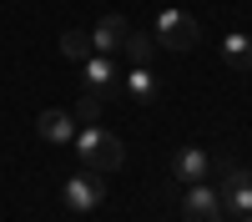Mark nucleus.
Wrapping results in <instances>:
<instances>
[{"label": "nucleus", "instance_id": "nucleus-1", "mask_svg": "<svg viewBox=\"0 0 252 222\" xmlns=\"http://www.w3.org/2000/svg\"><path fill=\"white\" fill-rule=\"evenodd\" d=\"M76 141V157H81V167L86 172H96V177H106V172H121V161H126V147L111 136V131H101L96 121L86 131H76L71 136Z\"/></svg>", "mask_w": 252, "mask_h": 222}, {"label": "nucleus", "instance_id": "nucleus-2", "mask_svg": "<svg viewBox=\"0 0 252 222\" xmlns=\"http://www.w3.org/2000/svg\"><path fill=\"white\" fill-rule=\"evenodd\" d=\"M202 40V26L192 15H182V10H161L157 15V46L161 51H192Z\"/></svg>", "mask_w": 252, "mask_h": 222}, {"label": "nucleus", "instance_id": "nucleus-3", "mask_svg": "<svg viewBox=\"0 0 252 222\" xmlns=\"http://www.w3.org/2000/svg\"><path fill=\"white\" fill-rule=\"evenodd\" d=\"M61 197H66V207L71 212H96L101 202H106V177H96V172H71V182L61 187Z\"/></svg>", "mask_w": 252, "mask_h": 222}, {"label": "nucleus", "instance_id": "nucleus-4", "mask_svg": "<svg viewBox=\"0 0 252 222\" xmlns=\"http://www.w3.org/2000/svg\"><path fill=\"white\" fill-rule=\"evenodd\" d=\"M182 217H187V222H222V197H217V192H207L202 182H187Z\"/></svg>", "mask_w": 252, "mask_h": 222}, {"label": "nucleus", "instance_id": "nucleus-5", "mask_svg": "<svg viewBox=\"0 0 252 222\" xmlns=\"http://www.w3.org/2000/svg\"><path fill=\"white\" fill-rule=\"evenodd\" d=\"M81 91H96L101 101H106L111 91H116V66H111V56H86L81 61Z\"/></svg>", "mask_w": 252, "mask_h": 222}, {"label": "nucleus", "instance_id": "nucleus-6", "mask_svg": "<svg viewBox=\"0 0 252 222\" xmlns=\"http://www.w3.org/2000/svg\"><path fill=\"white\" fill-rule=\"evenodd\" d=\"M35 131L46 136L51 147H66V141L76 136V116H71V111H56V106H51V111H40V116H35Z\"/></svg>", "mask_w": 252, "mask_h": 222}, {"label": "nucleus", "instance_id": "nucleus-7", "mask_svg": "<svg viewBox=\"0 0 252 222\" xmlns=\"http://www.w3.org/2000/svg\"><path fill=\"white\" fill-rule=\"evenodd\" d=\"M207 172H212V157H207L202 147H182V152L172 157V177H177V182H202Z\"/></svg>", "mask_w": 252, "mask_h": 222}, {"label": "nucleus", "instance_id": "nucleus-8", "mask_svg": "<svg viewBox=\"0 0 252 222\" xmlns=\"http://www.w3.org/2000/svg\"><path fill=\"white\" fill-rule=\"evenodd\" d=\"M126 31H131V26H126L121 15H101V20H96V31H91V46H96L101 56H116V51H121V40H126Z\"/></svg>", "mask_w": 252, "mask_h": 222}, {"label": "nucleus", "instance_id": "nucleus-9", "mask_svg": "<svg viewBox=\"0 0 252 222\" xmlns=\"http://www.w3.org/2000/svg\"><path fill=\"white\" fill-rule=\"evenodd\" d=\"M217 197H222V212H242V217H252V177H247V182H232V187H222Z\"/></svg>", "mask_w": 252, "mask_h": 222}, {"label": "nucleus", "instance_id": "nucleus-10", "mask_svg": "<svg viewBox=\"0 0 252 222\" xmlns=\"http://www.w3.org/2000/svg\"><path fill=\"white\" fill-rule=\"evenodd\" d=\"M61 56H66V61H86V56H96L91 31H61Z\"/></svg>", "mask_w": 252, "mask_h": 222}, {"label": "nucleus", "instance_id": "nucleus-11", "mask_svg": "<svg viewBox=\"0 0 252 222\" xmlns=\"http://www.w3.org/2000/svg\"><path fill=\"white\" fill-rule=\"evenodd\" d=\"M121 51L131 56V66H146V61H152V35H146V31H126Z\"/></svg>", "mask_w": 252, "mask_h": 222}, {"label": "nucleus", "instance_id": "nucleus-12", "mask_svg": "<svg viewBox=\"0 0 252 222\" xmlns=\"http://www.w3.org/2000/svg\"><path fill=\"white\" fill-rule=\"evenodd\" d=\"M222 56H227V66H242V71H247V66H252V40H247V35H227V40H222Z\"/></svg>", "mask_w": 252, "mask_h": 222}, {"label": "nucleus", "instance_id": "nucleus-13", "mask_svg": "<svg viewBox=\"0 0 252 222\" xmlns=\"http://www.w3.org/2000/svg\"><path fill=\"white\" fill-rule=\"evenodd\" d=\"M126 91H131L136 101H152V96H157V76L146 71V66H131V76H126Z\"/></svg>", "mask_w": 252, "mask_h": 222}, {"label": "nucleus", "instance_id": "nucleus-14", "mask_svg": "<svg viewBox=\"0 0 252 222\" xmlns=\"http://www.w3.org/2000/svg\"><path fill=\"white\" fill-rule=\"evenodd\" d=\"M76 116H81V121H86V127H91V121L101 116V96H96V91H86V96L76 101Z\"/></svg>", "mask_w": 252, "mask_h": 222}, {"label": "nucleus", "instance_id": "nucleus-15", "mask_svg": "<svg viewBox=\"0 0 252 222\" xmlns=\"http://www.w3.org/2000/svg\"><path fill=\"white\" fill-rule=\"evenodd\" d=\"M247 222H252V217H247Z\"/></svg>", "mask_w": 252, "mask_h": 222}]
</instances>
